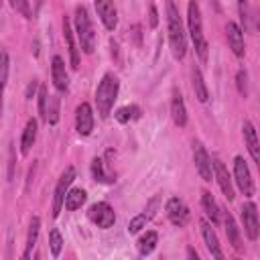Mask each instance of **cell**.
<instances>
[{
  "label": "cell",
  "mask_w": 260,
  "mask_h": 260,
  "mask_svg": "<svg viewBox=\"0 0 260 260\" xmlns=\"http://www.w3.org/2000/svg\"><path fill=\"white\" fill-rule=\"evenodd\" d=\"M167 30H169V43H171V51L175 59H183L187 53V41H185V28H183V20L181 14L177 10V6L169 0L167 2Z\"/></svg>",
  "instance_id": "6da1fadb"
},
{
  "label": "cell",
  "mask_w": 260,
  "mask_h": 260,
  "mask_svg": "<svg viewBox=\"0 0 260 260\" xmlns=\"http://www.w3.org/2000/svg\"><path fill=\"white\" fill-rule=\"evenodd\" d=\"M187 26H189V35H191V41H193V47H195V53L197 57L205 63L207 61V41H205V35H203V22H201V10L197 6L195 0L189 2L187 6Z\"/></svg>",
  "instance_id": "7a4b0ae2"
},
{
  "label": "cell",
  "mask_w": 260,
  "mask_h": 260,
  "mask_svg": "<svg viewBox=\"0 0 260 260\" xmlns=\"http://www.w3.org/2000/svg\"><path fill=\"white\" fill-rule=\"evenodd\" d=\"M118 77L112 75V73H106L95 89V106H98V114L100 118H108L112 108H114V102L118 98Z\"/></svg>",
  "instance_id": "3957f363"
},
{
  "label": "cell",
  "mask_w": 260,
  "mask_h": 260,
  "mask_svg": "<svg viewBox=\"0 0 260 260\" xmlns=\"http://www.w3.org/2000/svg\"><path fill=\"white\" fill-rule=\"evenodd\" d=\"M75 32H77L79 47L83 49V53L91 55L93 49H95V32H93L89 14H87V10L83 6L75 8Z\"/></svg>",
  "instance_id": "277c9868"
},
{
  "label": "cell",
  "mask_w": 260,
  "mask_h": 260,
  "mask_svg": "<svg viewBox=\"0 0 260 260\" xmlns=\"http://www.w3.org/2000/svg\"><path fill=\"white\" fill-rule=\"evenodd\" d=\"M87 217H89L91 223H95V225L102 228V230L112 228L114 221H116V213H114V209L110 207V203H106V201L93 203V205L89 207V211H87Z\"/></svg>",
  "instance_id": "5b68a950"
},
{
  "label": "cell",
  "mask_w": 260,
  "mask_h": 260,
  "mask_svg": "<svg viewBox=\"0 0 260 260\" xmlns=\"http://www.w3.org/2000/svg\"><path fill=\"white\" fill-rule=\"evenodd\" d=\"M234 177H236L240 191L246 197H252L254 195V181H252V175H250V169H248V162L244 160V156L234 158Z\"/></svg>",
  "instance_id": "8992f818"
},
{
  "label": "cell",
  "mask_w": 260,
  "mask_h": 260,
  "mask_svg": "<svg viewBox=\"0 0 260 260\" xmlns=\"http://www.w3.org/2000/svg\"><path fill=\"white\" fill-rule=\"evenodd\" d=\"M75 179V171L73 167H67L65 173L61 175L57 187H55V195H53V217H57L61 213V207H63V201H65V193L69 191V185L73 183Z\"/></svg>",
  "instance_id": "52a82bcc"
},
{
  "label": "cell",
  "mask_w": 260,
  "mask_h": 260,
  "mask_svg": "<svg viewBox=\"0 0 260 260\" xmlns=\"http://www.w3.org/2000/svg\"><path fill=\"white\" fill-rule=\"evenodd\" d=\"M242 221H244V232H246L248 240L256 242V240H258V232H260L256 203L248 201V203H244V205H242Z\"/></svg>",
  "instance_id": "ba28073f"
},
{
  "label": "cell",
  "mask_w": 260,
  "mask_h": 260,
  "mask_svg": "<svg viewBox=\"0 0 260 260\" xmlns=\"http://www.w3.org/2000/svg\"><path fill=\"white\" fill-rule=\"evenodd\" d=\"M193 160H195V169H197L199 177L209 183V181L213 179V167H211V158H209L207 150H205L199 142H197L195 148H193Z\"/></svg>",
  "instance_id": "9c48e42d"
},
{
  "label": "cell",
  "mask_w": 260,
  "mask_h": 260,
  "mask_svg": "<svg viewBox=\"0 0 260 260\" xmlns=\"http://www.w3.org/2000/svg\"><path fill=\"white\" fill-rule=\"evenodd\" d=\"M165 209H167V215H169V219H171L173 225H179V228L187 225V221H189V209H187V205L179 197H171L167 201V207Z\"/></svg>",
  "instance_id": "30bf717a"
},
{
  "label": "cell",
  "mask_w": 260,
  "mask_h": 260,
  "mask_svg": "<svg viewBox=\"0 0 260 260\" xmlns=\"http://www.w3.org/2000/svg\"><path fill=\"white\" fill-rule=\"evenodd\" d=\"M93 4H95L98 16L104 22V26L108 30H114L118 26V12L114 6V0H93Z\"/></svg>",
  "instance_id": "8fae6325"
},
{
  "label": "cell",
  "mask_w": 260,
  "mask_h": 260,
  "mask_svg": "<svg viewBox=\"0 0 260 260\" xmlns=\"http://www.w3.org/2000/svg\"><path fill=\"white\" fill-rule=\"evenodd\" d=\"M211 167H213V177L217 179V185H219L221 193L225 195L228 201H232V199H234V185H232V177H230L225 165H223L219 158H215V160L211 162Z\"/></svg>",
  "instance_id": "7c38bea8"
},
{
  "label": "cell",
  "mask_w": 260,
  "mask_h": 260,
  "mask_svg": "<svg viewBox=\"0 0 260 260\" xmlns=\"http://www.w3.org/2000/svg\"><path fill=\"white\" fill-rule=\"evenodd\" d=\"M75 130L81 136H87L93 130V114H91V106L89 104H79L75 110Z\"/></svg>",
  "instance_id": "4fadbf2b"
},
{
  "label": "cell",
  "mask_w": 260,
  "mask_h": 260,
  "mask_svg": "<svg viewBox=\"0 0 260 260\" xmlns=\"http://www.w3.org/2000/svg\"><path fill=\"white\" fill-rule=\"evenodd\" d=\"M225 35H228V43H230V49L234 51L236 57H244L246 53V43H244V30L236 24V22H228L225 26Z\"/></svg>",
  "instance_id": "5bb4252c"
},
{
  "label": "cell",
  "mask_w": 260,
  "mask_h": 260,
  "mask_svg": "<svg viewBox=\"0 0 260 260\" xmlns=\"http://www.w3.org/2000/svg\"><path fill=\"white\" fill-rule=\"evenodd\" d=\"M156 207H158V197H152V201L148 203V207H146L142 213H138L136 217L130 219V223H128V234H138L142 228H146V223L152 219Z\"/></svg>",
  "instance_id": "9a60e30c"
},
{
  "label": "cell",
  "mask_w": 260,
  "mask_h": 260,
  "mask_svg": "<svg viewBox=\"0 0 260 260\" xmlns=\"http://www.w3.org/2000/svg\"><path fill=\"white\" fill-rule=\"evenodd\" d=\"M51 73H53V83L59 91H67L69 87V75H67V69H65V63L59 55L53 57L51 61Z\"/></svg>",
  "instance_id": "2e32d148"
},
{
  "label": "cell",
  "mask_w": 260,
  "mask_h": 260,
  "mask_svg": "<svg viewBox=\"0 0 260 260\" xmlns=\"http://www.w3.org/2000/svg\"><path fill=\"white\" fill-rule=\"evenodd\" d=\"M242 130H244V140H246V146H248V152H250L252 160L260 165V146H258V136H256V130H254L252 122L246 120Z\"/></svg>",
  "instance_id": "e0dca14e"
},
{
  "label": "cell",
  "mask_w": 260,
  "mask_h": 260,
  "mask_svg": "<svg viewBox=\"0 0 260 260\" xmlns=\"http://www.w3.org/2000/svg\"><path fill=\"white\" fill-rule=\"evenodd\" d=\"M201 234H203V240H205V246H207L209 254H211L213 258H223V252H221V248H219L217 236H215V232H213L211 223H209V221H205V219L201 221Z\"/></svg>",
  "instance_id": "ac0fdd59"
},
{
  "label": "cell",
  "mask_w": 260,
  "mask_h": 260,
  "mask_svg": "<svg viewBox=\"0 0 260 260\" xmlns=\"http://www.w3.org/2000/svg\"><path fill=\"white\" fill-rule=\"evenodd\" d=\"M63 37H65V43H67V51H69L71 67L77 69V67H79V49H77V45H75L73 30H71V24H69L67 18H63Z\"/></svg>",
  "instance_id": "d6986e66"
},
{
  "label": "cell",
  "mask_w": 260,
  "mask_h": 260,
  "mask_svg": "<svg viewBox=\"0 0 260 260\" xmlns=\"http://www.w3.org/2000/svg\"><path fill=\"white\" fill-rule=\"evenodd\" d=\"M171 116H173V122L183 128L187 126V110H185V102H183V95L181 93H173V100H171Z\"/></svg>",
  "instance_id": "ffe728a7"
},
{
  "label": "cell",
  "mask_w": 260,
  "mask_h": 260,
  "mask_svg": "<svg viewBox=\"0 0 260 260\" xmlns=\"http://www.w3.org/2000/svg\"><path fill=\"white\" fill-rule=\"evenodd\" d=\"M37 120L35 118H30L28 122H26V126H24V130H22V138H20V152L22 154H28L30 152V146L35 144V140H37Z\"/></svg>",
  "instance_id": "44dd1931"
},
{
  "label": "cell",
  "mask_w": 260,
  "mask_h": 260,
  "mask_svg": "<svg viewBox=\"0 0 260 260\" xmlns=\"http://www.w3.org/2000/svg\"><path fill=\"white\" fill-rule=\"evenodd\" d=\"M223 221H225V234H228V240H230V244L234 246V250H242L244 246H242V236H240V230H238V225H236V219H234V215L230 213V211H225V217H223Z\"/></svg>",
  "instance_id": "7402d4cb"
},
{
  "label": "cell",
  "mask_w": 260,
  "mask_h": 260,
  "mask_svg": "<svg viewBox=\"0 0 260 260\" xmlns=\"http://www.w3.org/2000/svg\"><path fill=\"white\" fill-rule=\"evenodd\" d=\"M201 205L205 209V215L211 219V223L217 225L219 223V207H217V203H215V199H213V195L209 191L201 193Z\"/></svg>",
  "instance_id": "603a6c76"
},
{
  "label": "cell",
  "mask_w": 260,
  "mask_h": 260,
  "mask_svg": "<svg viewBox=\"0 0 260 260\" xmlns=\"http://www.w3.org/2000/svg\"><path fill=\"white\" fill-rule=\"evenodd\" d=\"M39 230H41V219H39V217H32V219H30V225H28L26 248H24V254H22V258H24V260H28V258H30L32 248L37 246V240H39Z\"/></svg>",
  "instance_id": "cb8c5ba5"
},
{
  "label": "cell",
  "mask_w": 260,
  "mask_h": 260,
  "mask_svg": "<svg viewBox=\"0 0 260 260\" xmlns=\"http://www.w3.org/2000/svg\"><path fill=\"white\" fill-rule=\"evenodd\" d=\"M85 199H87V193H85L83 189H71V191L65 193L63 205H65V209L75 211V209H79V207L85 203Z\"/></svg>",
  "instance_id": "d4e9b609"
},
{
  "label": "cell",
  "mask_w": 260,
  "mask_h": 260,
  "mask_svg": "<svg viewBox=\"0 0 260 260\" xmlns=\"http://www.w3.org/2000/svg\"><path fill=\"white\" fill-rule=\"evenodd\" d=\"M156 242H158V234L156 232H146V234H142L140 238H138V254L140 256H148L152 250H154V246H156Z\"/></svg>",
  "instance_id": "484cf974"
},
{
  "label": "cell",
  "mask_w": 260,
  "mask_h": 260,
  "mask_svg": "<svg viewBox=\"0 0 260 260\" xmlns=\"http://www.w3.org/2000/svg\"><path fill=\"white\" fill-rule=\"evenodd\" d=\"M8 69H10V59H8V53L2 49V51H0V116H2L4 87H6V81H8Z\"/></svg>",
  "instance_id": "4316f807"
},
{
  "label": "cell",
  "mask_w": 260,
  "mask_h": 260,
  "mask_svg": "<svg viewBox=\"0 0 260 260\" xmlns=\"http://www.w3.org/2000/svg\"><path fill=\"white\" fill-rule=\"evenodd\" d=\"M193 91H195V98L201 104H205L209 100V91H207L205 81H203V75H201V71L197 67H193Z\"/></svg>",
  "instance_id": "83f0119b"
},
{
  "label": "cell",
  "mask_w": 260,
  "mask_h": 260,
  "mask_svg": "<svg viewBox=\"0 0 260 260\" xmlns=\"http://www.w3.org/2000/svg\"><path fill=\"white\" fill-rule=\"evenodd\" d=\"M114 116H116V120H118L120 124H126V122H130V120L140 118V108H138V106H124V108H120Z\"/></svg>",
  "instance_id": "f1b7e54d"
},
{
  "label": "cell",
  "mask_w": 260,
  "mask_h": 260,
  "mask_svg": "<svg viewBox=\"0 0 260 260\" xmlns=\"http://www.w3.org/2000/svg\"><path fill=\"white\" fill-rule=\"evenodd\" d=\"M47 104H49V108L45 110V122L47 124H57V120H59V98L49 95Z\"/></svg>",
  "instance_id": "f546056e"
},
{
  "label": "cell",
  "mask_w": 260,
  "mask_h": 260,
  "mask_svg": "<svg viewBox=\"0 0 260 260\" xmlns=\"http://www.w3.org/2000/svg\"><path fill=\"white\" fill-rule=\"evenodd\" d=\"M91 173H93V179L100 181V183H110V181H112V179L106 175V171H104V160H102V158H93V160H91Z\"/></svg>",
  "instance_id": "4dcf8cb0"
},
{
  "label": "cell",
  "mask_w": 260,
  "mask_h": 260,
  "mask_svg": "<svg viewBox=\"0 0 260 260\" xmlns=\"http://www.w3.org/2000/svg\"><path fill=\"white\" fill-rule=\"evenodd\" d=\"M49 246H51V254L57 258L61 254V248H63V238H61L59 230H51L49 232Z\"/></svg>",
  "instance_id": "1f68e13d"
},
{
  "label": "cell",
  "mask_w": 260,
  "mask_h": 260,
  "mask_svg": "<svg viewBox=\"0 0 260 260\" xmlns=\"http://www.w3.org/2000/svg\"><path fill=\"white\" fill-rule=\"evenodd\" d=\"M8 2H10V6H12L20 16H24V18H32L28 0H8Z\"/></svg>",
  "instance_id": "d6a6232c"
},
{
  "label": "cell",
  "mask_w": 260,
  "mask_h": 260,
  "mask_svg": "<svg viewBox=\"0 0 260 260\" xmlns=\"http://www.w3.org/2000/svg\"><path fill=\"white\" fill-rule=\"evenodd\" d=\"M236 85H238V91L246 98L248 95V73H246V69H240L236 73Z\"/></svg>",
  "instance_id": "836d02e7"
},
{
  "label": "cell",
  "mask_w": 260,
  "mask_h": 260,
  "mask_svg": "<svg viewBox=\"0 0 260 260\" xmlns=\"http://www.w3.org/2000/svg\"><path fill=\"white\" fill-rule=\"evenodd\" d=\"M238 10H240V18H242V22H244V28H250V26H248V20L252 18V16H250V4H248L246 0H240V2H238Z\"/></svg>",
  "instance_id": "e575fe53"
},
{
  "label": "cell",
  "mask_w": 260,
  "mask_h": 260,
  "mask_svg": "<svg viewBox=\"0 0 260 260\" xmlns=\"http://www.w3.org/2000/svg\"><path fill=\"white\" fill-rule=\"evenodd\" d=\"M47 98H49L47 87H45V85H41V87H39V114H41V118H45V110H47Z\"/></svg>",
  "instance_id": "d590c367"
},
{
  "label": "cell",
  "mask_w": 260,
  "mask_h": 260,
  "mask_svg": "<svg viewBox=\"0 0 260 260\" xmlns=\"http://www.w3.org/2000/svg\"><path fill=\"white\" fill-rule=\"evenodd\" d=\"M148 24H150L152 28L158 24V14H156V8H154V6H150V18H148Z\"/></svg>",
  "instance_id": "8d00e7d4"
},
{
  "label": "cell",
  "mask_w": 260,
  "mask_h": 260,
  "mask_svg": "<svg viewBox=\"0 0 260 260\" xmlns=\"http://www.w3.org/2000/svg\"><path fill=\"white\" fill-rule=\"evenodd\" d=\"M14 177V148H10V162H8V181Z\"/></svg>",
  "instance_id": "74e56055"
},
{
  "label": "cell",
  "mask_w": 260,
  "mask_h": 260,
  "mask_svg": "<svg viewBox=\"0 0 260 260\" xmlns=\"http://www.w3.org/2000/svg\"><path fill=\"white\" fill-rule=\"evenodd\" d=\"M35 91H37V81L32 79V81L28 83V87H26V100H30V98L35 95Z\"/></svg>",
  "instance_id": "f35d334b"
},
{
  "label": "cell",
  "mask_w": 260,
  "mask_h": 260,
  "mask_svg": "<svg viewBox=\"0 0 260 260\" xmlns=\"http://www.w3.org/2000/svg\"><path fill=\"white\" fill-rule=\"evenodd\" d=\"M187 256H189V258H195V260L199 258V256H197V252H195L193 248H189V250H187Z\"/></svg>",
  "instance_id": "ab89813d"
},
{
  "label": "cell",
  "mask_w": 260,
  "mask_h": 260,
  "mask_svg": "<svg viewBox=\"0 0 260 260\" xmlns=\"http://www.w3.org/2000/svg\"><path fill=\"white\" fill-rule=\"evenodd\" d=\"M213 2H215V4H217V0H213Z\"/></svg>",
  "instance_id": "60d3db41"
}]
</instances>
